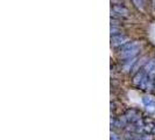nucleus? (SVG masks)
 <instances>
[{
	"instance_id": "nucleus-1",
	"label": "nucleus",
	"mask_w": 155,
	"mask_h": 140,
	"mask_svg": "<svg viewBox=\"0 0 155 140\" xmlns=\"http://www.w3.org/2000/svg\"><path fill=\"white\" fill-rule=\"evenodd\" d=\"M142 104L145 105V108L147 109V111H149L150 113H154L155 112V101L153 98L148 97V96H145L142 98Z\"/></svg>"
},
{
	"instance_id": "nucleus-2",
	"label": "nucleus",
	"mask_w": 155,
	"mask_h": 140,
	"mask_svg": "<svg viewBox=\"0 0 155 140\" xmlns=\"http://www.w3.org/2000/svg\"><path fill=\"white\" fill-rule=\"evenodd\" d=\"M128 41V38L125 36V35H120V34H117L112 36V43L114 46H120V45H125L126 42Z\"/></svg>"
},
{
	"instance_id": "nucleus-3",
	"label": "nucleus",
	"mask_w": 155,
	"mask_h": 140,
	"mask_svg": "<svg viewBox=\"0 0 155 140\" xmlns=\"http://www.w3.org/2000/svg\"><path fill=\"white\" fill-rule=\"evenodd\" d=\"M140 48H137V49H132V50H126V52H121V54L120 56L123 57V58H131V57H134L135 55L138 54V52H139Z\"/></svg>"
},
{
	"instance_id": "nucleus-4",
	"label": "nucleus",
	"mask_w": 155,
	"mask_h": 140,
	"mask_svg": "<svg viewBox=\"0 0 155 140\" xmlns=\"http://www.w3.org/2000/svg\"><path fill=\"white\" fill-rule=\"evenodd\" d=\"M113 12H114L116 14H120V15H124V16H126L128 14V9L123 7V6H120V5L113 6Z\"/></svg>"
},
{
	"instance_id": "nucleus-5",
	"label": "nucleus",
	"mask_w": 155,
	"mask_h": 140,
	"mask_svg": "<svg viewBox=\"0 0 155 140\" xmlns=\"http://www.w3.org/2000/svg\"><path fill=\"white\" fill-rule=\"evenodd\" d=\"M137 48H140V45L138 41H134V42H130L127 45H125L123 48H121V52H126V50H132V49H137Z\"/></svg>"
},
{
	"instance_id": "nucleus-6",
	"label": "nucleus",
	"mask_w": 155,
	"mask_h": 140,
	"mask_svg": "<svg viewBox=\"0 0 155 140\" xmlns=\"http://www.w3.org/2000/svg\"><path fill=\"white\" fill-rule=\"evenodd\" d=\"M135 63V57H132V58H128V62L126 63L124 65V69L126 70V71H128V70H131V68H132V65Z\"/></svg>"
},
{
	"instance_id": "nucleus-7",
	"label": "nucleus",
	"mask_w": 155,
	"mask_h": 140,
	"mask_svg": "<svg viewBox=\"0 0 155 140\" xmlns=\"http://www.w3.org/2000/svg\"><path fill=\"white\" fill-rule=\"evenodd\" d=\"M154 68H155V61H150V62L147 63V64H146V67H145V69H146L147 72H150Z\"/></svg>"
},
{
	"instance_id": "nucleus-8",
	"label": "nucleus",
	"mask_w": 155,
	"mask_h": 140,
	"mask_svg": "<svg viewBox=\"0 0 155 140\" xmlns=\"http://www.w3.org/2000/svg\"><path fill=\"white\" fill-rule=\"evenodd\" d=\"M142 79H143V75H142V74H138V75L134 77V83L138 85V84H140V83L142 82Z\"/></svg>"
},
{
	"instance_id": "nucleus-9",
	"label": "nucleus",
	"mask_w": 155,
	"mask_h": 140,
	"mask_svg": "<svg viewBox=\"0 0 155 140\" xmlns=\"http://www.w3.org/2000/svg\"><path fill=\"white\" fill-rule=\"evenodd\" d=\"M133 2H134V5L138 8L142 7V5H143V1L142 0H133Z\"/></svg>"
},
{
	"instance_id": "nucleus-10",
	"label": "nucleus",
	"mask_w": 155,
	"mask_h": 140,
	"mask_svg": "<svg viewBox=\"0 0 155 140\" xmlns=\"http://www.w3.org/2000/svg\"><path fill=\"white\" fill-rule=\"evenodd\" d=\"M119 33V28H117L114 26H111V35H117Z\"/></svg>"
},
{
	"instance_id": "nucleus-11",
	"label": "nucleus",
	"mask_w": 155,
	"mask_h": 140,
	"mask_svg": "<svg viewBox=\"0 0 155 140\" xmlns=\"http://www.w3.org/2000/svg\"><path fill=\"white\" fill-rule=\"evenodd\" d=\"M111 140H119L114 133H111Z\"/></svg>"
},
{
	"instance_id": "nucleus-12",
	"label": "nucleus",
	"mask_w": 155,
	"mask_h": 140,
	"mask_svg": "<svg viewBox=\"0 0 155 140\" xmlns=\"http://www.w3.org/2000/svg\"><path fill=\"white\" fill-rule=\"evenodd\" d=\"M153 5H154V7H155V0L153 1Z\"/></svg>"
},
{
	"instance_id": "nucleus-13",
	"label": "nucleus",
	"mask_w": 155,
	"mask_h": 140,
	"mask_svg": "<svg viewBox=\"0 0 155 140\" xmlns=\"http://www.w3.org/2000/svg\"><path fill=\"white\" fill-rule=\"evenodd\" d=\"M154 132H155V130H154Z\"/></svg>"
}]
</instances>
